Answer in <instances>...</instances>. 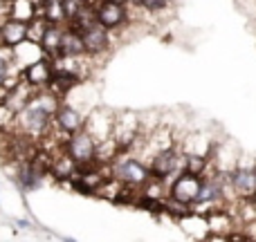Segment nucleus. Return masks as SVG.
Here are the masks:
<instances>
[{"label": "nucleus", "mask_w": 256, "mask_h": 242, "mask_svg": "<svg viewBox=\"0 0 256 242\" xmlns=\"http://www.w3.org/2000/svg\"><path fill=\"white\" fill-rule=\"evenodd\" d=\"M54 72H56V61L50 56H43L38 61H34L32 65H27L25 70H20V76L34 90H45L50 85V81H52Z\"/></svg>", "instance_id": "obj_9"}, {"label": "nucleus", "mask_w": 256, "mask_h": 242, "mask_svg": "<svg viewBox=\"0 0 256 242\" xmlns=\"http://www.w3.org/2000/svg\"><path fill=\"white\" fill-rule=\"evenodd\" d=\"M81 38H84L86 56L88 58L106 56V52L112 47V31H108L106 27H102L99 22L81 29Z\"/></svg>", "instance_id": "obj_7"}, {"label": "nucleus", "mask_w": 256, "mask_h": 242, "mask_svg": "<svg viewBox=\"0 0 256 242\" xmlns=\"http://www.w3.org/2000/svg\"><path fill=\"white\" fill-rule=\"evenodd\" d=\"M72 159H74L79 166H90V164H97V153H99V144L88 130H79L74 135H70L66 139V146Z\"/></svg>", "instance_id": "obj_3"}, {"label": "nucleus", "mask_w": 256, "mask_h": 242, "mask_svg": "<svg viewBox=\"0 0 256 242\" xmlns=\"http://www.w3.org/2000/svg\"><path fill=\"white\" fill-rule=\"evenodd\" d=\"M110 177L117 180L120 184L130 186V189H142L146 182L150 180V168L144 159L135 157L130 153H120L110 164Z\"/></svg>", "instance_id": "obj_1"}, {"label": "nucleus", "mask_w": 256, "mask_h": 242, "mask_svg": "<svg viewBox=\"0 0 256 242\" xmlns=\"http://www.w3.org/2000/svg\"><path fill=\"white\" fill-rule=\"evenodd\" d=\"M84 56H86V45H84V38H81V31L66 22L58 58H84Z\"/></svg>", "instance_id": "obj_12"}, {"label": "nucleus", "mask_w": 256, "mask_h": 242, "mask_svg": "<svg viewBox=\"0 0 256 242\" xmlns=\"http://www.w3.org/2000/svg\"><path fill=\"white\" fill-rule=\"evenodd\" d=\"M202 242H232V240H230V234H207Z\"/></svg>", "instance_id": "obj_16"}, {"label": "nucleus", "mask_w": 256, "mask_h": 242, "mask_svg": "<svg viewBox=\"0 0 256 242\" xmlns=\"http://www.w3.org/2000/svg\"><path fill=\"white\" fill-rule=\"evenodd\" d=\"M79 83H81V76L76 74V72H70V70H63V67H56V72H54V76H52V81H50L48 90L56 94L58 99H66L68 94H70Z\"/></svg>", "instance_id": "obj_13"}, {"label": "nucleus", "mask_w": 256, "mask_h": 242, "mask_svg": "<svg viewBox=\"0 0 256 242\" xmlns=\"http://www.w3.org/2000/svg\"><path fill=\"white\" fill-rule=\"evenodd\" d=\"M94 13H97V22L102 27H106L108 31H117L130 20L128 16V7L126 4H117L112 0H99L97 7H94Z\"/></svg>", "instance_id": "obj_8"}, {"label": "nucleus", "mask_w": 256, "mask_h": 242, "mask_svg": "<svg viewBox=\"0 0 256 242\" xmlns=\"http://www.w3.org/2000/svg\"><path fill=\"white\" fill-rule=\"evenodd\" d=\"M250 242H256V240H250Z\"/></svg>", "instance_id": "obj_24"}, {"label": "nucleus", "mask_w": 256, "mask_h": 242, "mask_svg": "<svg viewBox=\"0 0 256 242\" xmlns=\"http://www.w3.org/2000/svg\"><path fill=\"white\" fill-rule=\"evenodd\" d=\"M248 202H250V204H252V207H254V209H256V193H254V195H252V200H248Z\"/></svg>", "instance_id": "obj_22"}, {"label": "nucleus", "mask_w": 256, "mask_h": 242, "mask_svg": "<svg viewBox=\"0 0 256 242\" xmlns=\"http://www.w3.org/2000/svg\"><path fill=\"white\" fill-rule=\"evenodd\" d=\"M27 2H30L34 9H43L45 4H48V0H27Z\"/></svg>", "instance_id": "obj_19"}, {"label": "nucleus", "mask_w": 256, "mask_h": 242, "mask_svg": "<svg viewBox=\"0 0 256 242\" xmlns=\"http://www.w3.org/2000/svg\"><path fill=\"white\" fill-rule=\"evenodd\" d=\"M243 231L250 236V240H256V218H252V220L243 227Z\"/></svg>", "instance_id": "obj_17"}, {"label": "nucleus", "mask_w": 256, "mask_h": 242, "mask_svg": "<svg viewBox=\"0 0 256 242\" xmlns=\"http://www.w3.org/2000/svg\"><path fill=\"white\" fill-rule=\"evenodd\" d=\"M81 2H86V4H92V7H97V2H99V0H81Z\"/></svg>", "instance_id": "obj_21"}, {"label": "nucleus", "mask_w": 256, "mask_h": 242, "mask_svg": "<svg viewBox=\"0 0 256 242\" xmlns=\"http://www.w3.org/2000/svg\"><path fill=\"white\" fill-rule=\"evenodd\" d=\"M79 168L81 166L68 155V150L61 148L52 155V168H50V175H52L56 182H70L72 184V182L76 180V175H79Z\"/></svg>", "instance_id": "obj_10"}, {"label": "nucleus", "mask_w": 256, "mask_h": 242, "mask_svg": "<svg viewBox=\"0 0 256 242\" xmlns=\"http://www.w3.org/2000/svg\"><path fill=\"white\" fill-rule=\"evenodd\" d=\"M112 2H117V4H126V7H128V4H130L132 0H112Z\"/></svg>", "instance_id": "obj_20"}, {"label": "nucleus", "mask_w": 256, "mask_h": 242, "mask_svg": "<svg viewBox=\"0 0 256 242\" xmlns=\"http://www.w3.org/2000/svg\"><path fill=\"white\" fill-rule=\"evenodd\" d=\"M0 40H2V47L16 49L18 45H22L27 40V22L12 16L4 18L0 22Z\"/></svg>", "instance_id": "obj_11"}, {"label": "nucleus", "mask_w": 256, "mask_h": 242, "mask_svg": "<svg viewBox=\"0 0 256 242\" xmlns=\"http://www.w3.org/2000/svg\"><path fill=\"white\" fill-rule=\"evenodd\" d=\"M63 29H66V22H63V25H61V22H48V27H45V31H43V38H40V43H38L45 56L54 58V61L58 58Z\"/></svg>", "instance_id": "obj_14"}, {"label": "nucleus", "mask_w": 256, "mask_h": 242, "mask_svg": "<svg viewBox=\"0 0 256 242\" xmlns=\"http://www.w3.org/2000/svg\"><path fill=\"white\" fill-rule=\"evenodd\" d=\"M86 117L88 115H84V112H81L76 106H72L70 101H63L61 106H58V110L54 112L52 126H54V130H56L58 135H63L68 139L70 135L84 130L86 128Z\"/></svg>", "instance_id": "obj_6"}, {"label": "nucleus", "mask_w": 256, "mask_h": 242, "mask_svg": "<svg viewBox=\"0 0 256 242\" xmlns=\"http://www.w3.org/2000/svg\"><path fill=\"white\" fill-rule=\"evenodd\" d=\"M230 189L234 193L236 202H248L252 200V195L256 193V164H245L238 162V166L230 173Z\"/></svg>", "instance_id": "obj_5"}, {"label": "nucleus", "mask_w": 256, "mask_h": 242, "mask_svg": "<svg viewBox=\"0 0 256 242\" xmlns=\"http://www.w3.org/2000/svg\"><path fill=\"white\" fill-rule=\"evenodd\" d=\"M200 186H202V177L191 175V173L182 171V173H178L171 182H168V195L166 198L186 204V207H194V204L198 202Z\"/></svg>", "instance_id": "obj_4"}, {"label": "nucleus", "mask_w": 256, "mask_h": 242, "mask_svg": "<svg viewBox=\"0 0 256 242\" xmlns=\"http://www.w3.org/2000/svg\"><path fill=\"white\" fill-rule=\"evenodd\" d=\"M7 2H16V0H7Z\"/></svg>", "instance_id": "obj_23"}, {"label": "nucleus", "mask_w": 256, "mask_h": 242, "mask_svg": "<svg viewBox=\"0 0 256 242\" xmlns=\"http://www.w3.org/2000/svg\"><path fill=\"white\" fill-rule=\"evenodd\" d=\"M9 94H12V90L7 88V85H0V106H2V103H7V99H9Z\"/></svg>", "instance_id": "obj_18"}, {"label": "nucleus", "mask_w": 256, "mask_h": 242, "mask_svg": "<svg viewBox=\"0 0 256 242\" xmlns=\"http://www.w3.org/2000/svg\"><path fill=\"white\" fill-rule=\"evenodd\" d=\"M130 4L144 9V11H148V13H162L168 9L171 0H137V2H130Z\"/></svg>", "instance_id": "obj_15"}, {"label": "nucleus", "mask_w": 256, "mask_h": 242, "mask_svg": "<svg viewBox=\"0 0 256 242\" xmlns=\"http://www.w3.org/2000/svg\"><path fill=\"white\" fill-rule=\"evenodd\" d=\"M182 159H184V153H182L180 144H173L168 148H162L148 159V168H150V175L155 180H162V182H171L178 173H182Z\"/></svg>", "instance_id": "obj_2"}]
</instances>
